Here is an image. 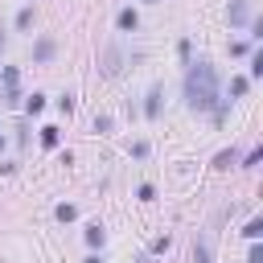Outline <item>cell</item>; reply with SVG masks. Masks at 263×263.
Masks as SVG:
<instances>
[{"mask_svg": "<svg viewBox=\"0 0 263 263\" xmlns=\"http://www.w3.org/2000/svg\"><path fill=\"white\" fill-rule=\"evenodd\" d=\"M185 103L193 111H214V119L226 115L218 107V74H214L210 62H189V70H185Z\"/></svg>", "mask_w": 263, "mask_h": 263, "instance_id": "obj_1", "label": "cell"}, {"mask_svg": "<svg viewBox=\"0 0 263 263\" xmlns=\"http://www.w3.org/2000/svg\"><path fill=\"white\" fill-rule=\"evenodd\" d=\"M247 21H251L247 0H234V4H230V25H247Z\"/></svg>", "mask_w": 263, "mask_h": 263, "instance_id": "obj_2", "label": "cell"}, {"mask_svg": "<svg viewBox=\"0 0 263 263\" xmlns=\"http://www.w3.org/2000/svg\"><path fill=\"white\" fill-rule=\"evenodd\" d=\"M144 115H148V119H156V115H160V86H152V90H148V103H144Z\"/></svg>", "mask_w": 263, "mask_h": 263, "instance_id": "obj_3", "label": "cell"}, {"mask_svg": "<svg viewBox=\"0 0 263 263\" xmlns=\"http://www.w3.org/2000/svg\"><path fill=\"white\" fill-rule=\"evenodd\" d=\"M33 58H37V62H49V58H53V41H49V37H41V41L33 45Z\"/></svg>", "mask_w": 263, "mask_h": 263, "instance_id": "obj_4", "label": "cell"}, {"mask_svg": "<svg viewBox=\"0 0 263 263\" xmlns=\"http://www.w3.org/2000/svg\"><path fill=\"white\" fill-rule=\"evenodd\" d=\"M103 238H107V230H103L99 222H95V226H86V242H90V247H103Z\"/></svg>", "mask_w": 263, "mask_h": 263, "instance_id": "obj_5", "label": "cell"}, {"mask_svg": "<svg viewBox=\"0 0 263 263\" xmlns=\"http://www.w3.org/2000/svg\"><path fill=\"white\" fill-rule=\"evenodd\" d=\"M136 25H140L136 8H123V12H119V29H136Z\"/></svg>", "mask_w": 263, "mask_h": 263, "instance_id": "obj_6", "label": "cell"}, {"mask_svg": "<svg viewBox=\"0 0 263 263\" xmlns=\"http://www.w3.org/2000/svg\"><path fill=\"white\" fill-rule=\"evenodd\" d=\"M25 107H29V115L45 111V95H29V99H25Z\"/></svg>", "mask_w": 263, "mask_h": 263, "instance_id": "obj_7", "label": "cell"}, {"mask_svg": "<svg viewBox=\"0 0 263 263\" xmlns=\"http://www.w3.org/2000/svg\"><path fill=\"white\" fill-rule=\"evenodd\" d=\"M53 214H58V222H74V214H78V210H74L70 201H62V205H58Z\"/></svg>", "mask_w": 263, "mask_h": 263, "instance_id": "obj_8", "label": "cell"}, {"mask_svg": "<svg viewBox=\"0 0 263 263\" xmlns=\"http://www.w3.org/2000/svg\"><path fill=\"white\" fill-rule=\"evenodd\" d=\"M16 29H33V8H21L16 12Z\"/></svg>", "mask_w": 263, "mask_h": 263, "instance_id": "obj_9", "label": "cell"}, {"mask_svg": "<svg viewBox=\"0 0 263 263\" xmlns=\"http://www.w3.org/2000/svg\"><path fill=\"white\" fill-rule=\"evenodd\" d=\"M41 144L45 148H58V127H41Z\"/></svg>", "mask_w": 263, "mask_h": 263, "instance_id": "obj_10", "label": "cell"}, {"mask_svg": "<svg viewBox=\"0 0 263 263\" xmlns=\"http://www.w3.org/2000/svg\"><path fill=\"white\" fill-rule=\"evenodd\" d=\"M242 234H247V238H251V242H255V238H259V234H263V222H259V218H251V222H247V230H242Z\"/></svg>", "mask_w": 263, "mask_h": 263, "instance_id": "obj_11", "label": "cell"}, {"mask_svg": "<svg viewBox=\"0 0 263 263\" xmlns=\"http://www.w3.org/2000/svg\"><path fill=\"white\" fill-rule=\"evenodd\" d=\"M230 95L242 99V95H247V78H234V82H230Z\"/></svg>", "mask_w": 263, "mask_h": 263, "instance_id": "obj_12", "label": "cell"}, {"mask_svg": "<svg viewBox=\"0 0 263 263\" xmlns=\"http://www.w3.org/2000/svg\"><path fill=\"white\" fill-rule=\"evenodd\" d=\"M259 74H263V53H255V58H251V78H259Z\"/></svg>", "mask_w": 263, "mask_h": 263, "instance_id": "obj_13", "label": "cell"}, {"mask_svg": "<svg viewBox=\"0 0 263 263\" xmlns=\"http://www.w3.org/2000/svg\"><path fill=\"white\" fill-rule=\"evenodd\" d=\"M58 107H62V111L70 115V111H74V95H62V99H58Z\"/></svg>", "mask_w": 263, "mask_h": 263, "instance_id": "obj_14", "label": "cell"}, {"mask_svg": "<svg viewBox=\"0 0 263 263\" xmlns=\"http://www.w3.org/2000/svg\"><path fill=\"white\" fill-rule=\"evenodd\" d=\"M230 164H234V156H230V152H222V156L214 160V168H230Z\"/></svg>", "mask_w": 263, "mask_h": 263, "instance_id": "obj_15", "label": "cell"}, {"mask_svg": "<svg viewBox=\"0 0 263 263\" xmlns=\"http://www.w3.org/2000/svg\"><path fill=\"white\" fill-rule=\"evenodd\" d=\"M193 263H210V251H205V242H201V247L193 251Z\"/></svg>", "mask_w": 263, "mask_h": 263, "instance_id": "obj_16", "label": "cell"}, {"mask_svg": "<svg viewBox=\"0 0 263 263\" xmlns=\"http://www.w3.org/2000/svg\"><path fill=\"white\" fill-rule=\"evenodd\" d=\"M247 263H263V251H259V247H251V255H247Z\"/></svg>", "mask_w": 263, "mask_h": 263, "instance_id": "obj_17", "label": "cell"}, {"mask_svg": "<svg viewBox=\"0 0 263 263\" xmlns=\"http://www.w3.org/2000/svg\"><path fill=\"white\" fill-rule=\"evenodd\" d=\"M86 263H103V259H99V255H90V259H86Z\"/></svg>", "mask_w": 263, "mask_h": 263, "instance_id": "obj_18", "label": "cell"}, {"mask_svg": "<svg viewBox=\"0 0 263 263\" xmlns=\"http://www.w3.org/2000/svg\"><path fill=\"white\" fill-rule=\"evenodd\" d=\"M0 49H4V37H0Z\"/></svg>", "mask_w": 263, "mask_h": 263, "instance_id": "obj_19", "label": "cell"}, {"mask_svg": "<svg viewBox=\"0 0 263 263\" xmlns=\"http://www.w3.org/2000/svg\"><path fill=\"white\" fill-rule=\"evenodd\" d=\"M148 4H156V0H148Z\"/></svg>", "mask_w": 263, "mask_h": 263, "instance_id": "obj_20", "label": "cell"}]
</instances>
